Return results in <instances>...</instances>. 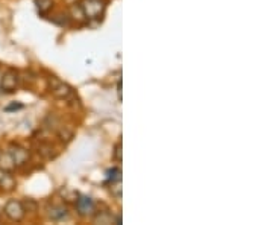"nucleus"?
I'll return each mask as SVG.
<instances>
[{
    "mask_svg": "<svg viewBox=\"0 0 273 225\" xmlns=\"http://www.w3.org/2000/svg\"><path fill=\"white\" fill-rule=\"evenodd\" d=\"M80 5L88 20L100 18L105 12V8H107V3L103 0H82Z\"/></svg>",
    "mask_w": 273,
    "mask_h": 225,
    "instance_id": "nucleus-1",
    "label": "nucleus"
},
{
    "mask_svg": "<svg viewBox=\"0 0 273 225\" xmlns=\"http://www.w3.org/2000/svg\"><path fill=\"white\" fill-rule=\"evenodd\" d=\"M113 158L117 161V163H121V141H118L117 145H116V148H114V151H113Z\"/></svg>",
    "mask_w": 273,
    "mask_h": 225,
    "instance_id": "nucleus-16",
    "label": "nucleus"
},
{
    "mask_svg": "<svg viewBox=\"0 0 273 225\" xmlns=\"http://www.w3.org/2000/svg\"><path fill=\"white\" fill-rule=\"evenodd\" d=\"M58 137H59V140L62 143H69L73 138V131L70 128H67V127H62L59 130V133H58Z\"/></svg>",
    "mask_w": 273,
    "mask_h": 225,
    "instance_id": "nucleus-12",
    "label": "nucleus"
},
{
    "mask_svg": "<svg viewBox=\"0 0 273 225\" xmlns=\"http://www.w3.org/2000/svg\"><path fill=\"white\" fill-rule=\"evenodd\" d=\"M2 75H3V70H0V83H2Z\"/></svg>",
    "mask_w": 273,
    "mask_h": 225,
    "instance_id": "nucleus-19",
    "label": "nucleus"
},
{
    "mask_svg": "<svg viewBox=\"0 0 273 225\" xmlns=\"http://www.w3.org/2000/svg\"><path fill=\"white\" fill-rule=\"evenodd\" d=\"M110 186H111V195H113L116 199H121V193H123V189H121V181L113 182V184H110Z\"/></svg>",
    "mask_w": 273,
    "mask_h": 225,
    "instance_id": "nucleus-14",
    "label": "nucleus"
},
{
    "mask_svg": "<svg viewBox=\"0 0 273 225\" xmlns=\"http://www.w3.org/2000/svg\"><path fill=\"white\" fill-rule=\"evenodd\" d=\"M35 5L39 14H47L53 8V0H35Z\"/></svg>",
    "mask_w": 273,
    "mask_h": 225,
    "instance_id": "nucleus-10",
    "label": "nucleus"
},
{
    "mask_svg": "<svg viewBox=\"0 0 273 225\" xmlns=\"http://www.w3.org/2000/svg\"><path fill=\"white\" fill-rule=\"evenodd\" d=\"M117 93H118V99L121 100L123 96H121V81H118V84H117Z\"/></svg>",
    "mask_w": 273,
    "mask_h": 225,
    "instance_id": "nucleus-18",
    "label": "nucleus"
},
{
    "mask_svg": "<svg viewBox=\"0 0 273 225\" xmlns=\"http://www.w3.org/2000/svg\"><path fill=\"white\" fill-rule=\"evenodd\" d=\"M5 215L8 219L14 221V222H20V221H23L25 216H26V210L23 207V204L17 201V199H11L6 202V206H5Z\"/></svg>",
    "mask_w": 273,
    "mask_h": 225,
    "instance_id": "nucleus-2",
    "label": "nucleus"
},
{
    "mask_svg": "<svg viewBox=\"0 0 273 225\" xmlns=\"http://www.w3.org/2000/svg\"><path fill=\"white\" fill-rule=\"evenodd\" d=\"M8 154L11 155L12 161H14V166H25L26 163L31 160V154L26 148L20 146V145H11L8 149Z\"/></svg>",
    "mask_w": 273,
    "mask_h": 225,
    "instance_id": "nucleus-4",
    "label": "nucleus"
},
{
    "mask_svg": "<svg viewBox=\"0 0 273 225\" xmlns=\"http://www.w3.org/2000/svg\"><path fill=\"white\" fill-rule=\"evenodd\" d=\"M96 222H100V224H113L114 222V216L107 213V212H102L100 216L96 218Z\"/></svg>",
    "mask_w": 273,
    "mask_h": 225,
    "instance_id": "nucleus-15",
    "label": "nucleus"
},
{
    "mask_svg": "<svg viewBox=\"0 0 273 225\" xmlns=\"http://www.w3.org/2000/svg\"><path fill=\"white\" fill-rule=\"evenodd\" d=\"M69 17L73 20V22H76L78 25H85L88 22L85 12H83V9H82V5L76 3V2L69 6Z\"/></svg>",
    "mask_w": 273,
    "mask_h": 225,
    "instance_id": "nucleus-8",
    "label": "nucleus"
},
{
    "mask_svg": "<svg viewBox=\"0 0 273 225\" xmlns=\"http://www.w3.org/2000/svg\"><path fill=\"white\" fill-rule=\"evenodd\" d=\"M20 83V75L18 72H15L14 69L6 70L2 75V83H0V89L5 90L6 93H14L18 87Z\"/></svg>",
    "mask_w": 273,
    "mask_h": 225,
    "instance_id": "nucleus-3",
    "label": "nucleus"
},
{
    "mask_svg": "<svg viewBox=\"0 0 273 225\" xmlns=\"http://www.w3.org/2000/svg\"><path fill=\"white\" fill-rule=\"evenodd\" d=\"M17 186V181L12 177V174L6 169L0 168V190L3 192H12Z\"/></svg>",
    "mask_w": 273,
    "mask_h": 225,
    "instance_id": "nucleus-7",
    "label": "nucleus"
},
{
    "mask_svg": "<svg viewBox=\"0 0 273 225\" xmlns=\"http://www.w3.org/2000/svg\"><path fill=\"white\" fill-rule=\"evenodd\" d=\"M50 84H52V94L56 97V99H62V100H66L69 99L72 94H73V89L66 84V83H62V81L56 79V78H52L50 79Z\"/></svg>",
    "mask_w": 273,
    "mask_h": 225,
    "instance_id": "nucleus-6",
    "label": "nucleus"
},
{
    "mask_svg": "<svg viewBox=\"0 0 273 225\" xmlns=\"http://www.w3.org/2000/svg\"><path fill=\"white\" fill-rule=\"evenodd\" d=\"M20 108H23L22 104H12L9 107H6V111H12V110H20Z\"/></svg>",
    "mask_w": 273,
    "mask_h": 225,
    "instance_id": "nucleus-17",
    "label": "nucleus"
},
{
    "mask_svg": "<svg viewBox=\"0 0 273 225\" xmlns=\"http://www.w3.org/2000/svg\"><path fill=\"white\" fill-rule=\"evenodd\" d=\"M69 216V210L64 206H52L49 209V218L53 221H61Z\"/></svg>",
    "mask_w": 273,
    "mask_h": 225,
    "instance_id": "nucleus-9",
    "label": "nucleus"
},
{
    "mask_svg": "<svg viewBox=\"0 0 273 225\" xmlns=\"http://www.w3.org/2000/svg\"><path fill=\"white\" fill-rule=\"evenodd\" d=\"M121 181V169L120 168H111L107 171V184H113Z\"/></svg>",
    "mask_w": 273,
    "mask_h": 225,
    "instance_id": "nucleus-11",
    "label": "nucleus"
},
{
    "mask_svg": "<svg viewBox=\"0 0 273 225\" xmlns=\"http://www.w3.org/2000/svg\"><path fill=\"white\" fill-rule=\"evenodd\" d=\"M52 20H53V23H56L58 26H62V28L70 26V17H67L66 14H58Z\"/></svg>",
    "mask_w": 273,
    "mask_h": 225,
    "instance_id": "nucleus-13",
    "label": "nucleus"
},
{
    "mask_svg": "<svg viewBox=\"0 0 273 225\" xmlns=\"http://www.w3.org/2000/svg\"><path fill=\"white\" fill-rule=\"evenodd\" d=\"M76 210L82 218H88V216H94L96 212V204L90 196H79L76 199Z\"/></svg>",
    "mask_w": 273,
    "mask_h": 225,
    "instance_id": "nucleus-5",
    "label": "nucleus"
}]
</instances>
